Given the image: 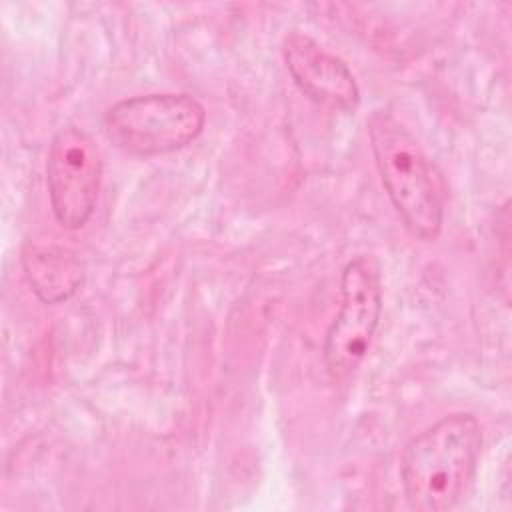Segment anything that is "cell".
Returning a JSON list of instances; mask_svg holds the SVG:
<instances>
[{"label":"cell","instance_id":"obj_7","mask_svg":"<svg viewBox=\"0 0 512 512\" xmlns=\"http://www.w3.org/2000/svg\"><path fill=\"white\" fill-rule=\"evenodd\" d=\"M22 270L30 290L44 304H60L84 282L80 258L60 244H28L22 250Z\"/></svg>","mask_w":512,"mask_h":512},{"label":"cell","instance_id":"obj_5","mask_svg":"<svg viewBox=\"0 0 512 512\" xmlns=\"http://www.w3.org/2000/svg\"><path fill=\"white\" fill-rule=\"evenodd\" d=\"M102 182L96 142L78 126H62L50 140L46 184L50 208L64 230L82 228L94 214Z\"/></svg>","mask_w":512,"mask_h":512},{"label":"cell","instance_id":"obj_4","mask_svg":"<svg viewBox=\"0 0 512 512\" xmlns=\"http://www.w3.org/2000/svg\"><path fill=\"white\" fill-rule=\"evenodd\" d=\"M382 314L380 266L372 256L346 262L340 276V304L326 336L322 358L334 380L348 378L366 358Z\"/></svg>","mask_w":512,"mask_h":512},{"label":"cell","instance_id":"obj_3","mask_svg":"<svg viewBox=\"0 0 512 512\" xmlns=\"http://www.w3.org/2000/svg\"><path fill=\"white\" fill-rule=\"evenodd\" d=\"M102 124L118 150L150 158L192 144L204 130L206 108L186 92H152L112 104Z\"/></svg>","mask_w":512,"mask_h":512},{"label":"cell","instance_id":"obj_1","mask_svg":"<svg viewBox=\"0 0 512 512\" xmlns=\"http://www.w3.org/2000/svg\"><path fill=\"white\" fill-rule=\"evenodd\" d=\"M482 450L474 414L452 412L412 436L400 456V484L416 512L452 510L466 494Z\"/></svg>","mask_w":512,"mask_h":512},{"label":"cell","instance_id":"obj_6","mask_svg":"<svg viewBox=\"0 0 512 512\" xmlns=\"http://www.w3.org/2000/svg\"><path fill=\"white\" fill-rule=\"evenodd\" d=\"M284 62L294 84L316 104L354 112L360 104L358 82L348 64L314 38L290 32L282 44Z\"/></svg>","mask_w":512,"mask_h":512},{"label":"cell","instance_id":"obj_2","mask_svg":"<svg viewBox=\"0 0 512 512\" xmlns=\"http://www.w3.org/2000/svg\"><path fill=\"white\" fill-rule=\"evenodd\" d=\"M366 128L376 170L396 214L414 238L436 240L444 224V188L434 164L392 112L374 110Z\"/></svg>","mask_w":512,"mask_h":512}]
</instances>
